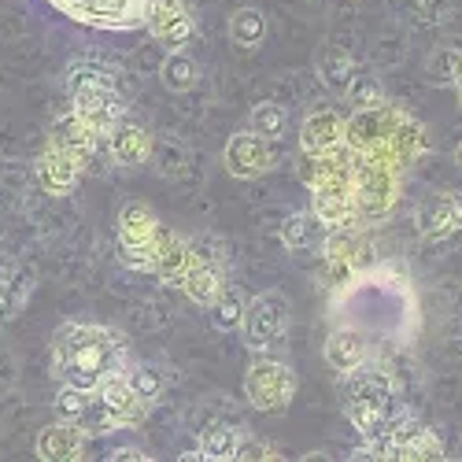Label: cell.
<instances>
[{
  "label": "cell",
  "instance_id": "6da1fadb",
  "mask_svg": "<svg viewBox=\"0 0 462 462\" xmlns=\"http://www.w3.org/2000/svg\"><path fill=\"white\" fill-rule=\"evenodd\" d=\"M130 366L126 337L119 329L93 326V322H67L52 337V370L63 384L97 393V384Z\"/></svg>",
  "mask_w": 462,
  "mask_h": 462
},
{
  "label": "cell",
  "instance_id": "7a4b0ae2",
  "mask_svg": "<svg viewBox=\"0 0 462 462\" xmlns=\"http://www.w3.org/2000/svg\"><path fill=\"white\" fill-rule=\"evenodd\" d=\"M337 393H340L344 414H348V421L363 440L381 433L384 421L396 414V377L370 359L348 374H340Z\"/></svg>",
  "mask_w": 462,
  "mask_h": 462
},
{
  "label": "cell",
  "instance_id": "3957f363",
  "mask_svg": "<svg viewBox=\"0 0 462 462\" xmlns=\"http://www.w3.org/2000/svg\"><path fill=\"white\" fill-rule=\"evenodd\" d=\"M67 97H70L74 111L86 115L93 126H100V134H107L126 115V100H123L119 82H115V70L97 60H79L70 67Z\"/></svg>",
  "mask_w": 462,
  "mask_h": 462
},
{
  "label": "cell",
  "instance_id": "277c9868",
  "mask_svg": "<svg viewBox=\"0 0 462 462\" xmlns=\"http://www.w3.org/2000/svg\"><path fill=\"white\" fill-rule=\"evenodd\" d=\"M352 189H356V204H359L363 222L384 218L400 200V167L381 156H356Z\"/></svg>",
  "mask_w": 462,
  "mask_h": 462
},
{
  "label": "cell",
  "instance_id": "5b68a950",
  "mask_svg": "<svg viewBox=\"0 0 462 462\" xmlns=\"http://www.w3.org/2000/svg\"><path fill=\"white\" fill-rule=\"evenodd\" d=\"M245 396L255 411H282L296 396V374L285 359L255 356L245 374Z\"/></svg>",
  "mask_w": 462,
  "mask_h": 462
},
{
  "label": "cell",
  "instance_id": "8992f818",
  "mask_svg": "<svg viewBox=\"0 0 462 462\" xmlns=\"http://www.w3.org/2000/svg\"><path fill=\"white\" fill-rule=\"evenodd\" d=\"M285 329H289V300L278 289H266L248 300L241 319V337L252 352H271L285 337Z\"/></svg>",
  "mask_w": 462,
  "mask_h": 462
},
{
  "label": "cell",
  "instance_id": "52a82bcc",
  "mask_svg": "<svg viewBox=\"0 0 462 462\" xmlns=\"http://www.w3.org/2000/svg\"><path fill=\"white\" fill-rule=\"evenodd\" d=\"M160 234H163V226H160L156 211L141 200L126 204L119 211V252H123L126 266L152 274V252H156Z\"/></svg>",
  "mask_w": 462,
  "mask_h": 462
},
{
  "label": "cell",
  "instance_id": "ba28073f",
  "mask_svg": "<svg viewBox=\"0 0 462 462\" xmlns=\"http://www.w3.org/2000/svg\"><path fill=\"white\" fill-rule=\"evenodd\" d=\"M70 19L100 30H130L144 15V0H52Z\"/></svg>",
  "mask_w": 462,
  "mask_h": 462
},
{
  "label": "cell",
  "instance_id": "9c48e42d",
  "mask_svg": "<svg viewBox=\"0 0 462 462\" xmlns=\"http://www.w3.org/2000/svg\"><path fill=\"white\" fill-rule=\"evenodd\" d=\"M222 163H226V171L234 174V178L252 181V178L271 174L278 167V156H274V144L266 141V137H259L252 130H241V134H234V137L226 141Z\"/></svg>",
  "mask_w": 462,
  "mask_h": 462
},
{
  "label": "cell",
  "instance_id": "30bf717a",
  "mask_svg": "<svg viewBox=\"0 0 462 462\" xmlns=\"http://www.w3.org/2000/svg\"><path fill=\"white\" fill-rule=\"evenodd\" d=\"M141 26L171 52H178L192 42V15L181 0H144Z\"/></svg>",
  "mask_w": 462,
  "mask_h": 462
},
{
  "label": "cell",
  "instance_id": "8fae6325",
  "mask_svg": "<svg viewBox=\"0 0 462 462\" xmlns=\"http://www.w3.org/2000/svg\"><path fill=\"white\" fill-rule=\"evenodd\" d=\"M100 126H93L86 115H79V111H67V115H60V119L52 123V130H49V144L52 148H60V152H67V156L79 163L82 171L97 160V152H100Z\"/></svg>",
  "mask_w": 462,
  "mask_h": 462
},
{
  "label": "cell",
  "instance_id": "7c38bea8",
  "mask_svg": "<svg viewBox=\"0 0 462 462\" xmlns=\"http://www.w3.org/2000/svg\"><path fill=\"white\" fill-rule=\"evenodd\" d=\"M93 396L104 403V411H107L115 421H119V430H137L141 421H144V414H148V403L137 396V389H134V381H130L126 370L107 374V377L97 384Z\"/></svg>",
  "mask_w": 462,
  "mask_h": 462
},
{
  "label": "cell",
  "instance_id": "4fadbf2b",
  "mask_svg": "<svg viewBox=\"0 0 462 462\" xmlns=\"http://www.w3.org/2000/svg\"><path fill=\"white\" fill-rule=\"evenodd\" d=\"M389 126H393V104L356 107V115L344 123V144H348L356 156H377L384 141H389Z\"/></svg>",
  "mask_w": 462,
  "mask_h": 462
},
{
  "label": "cell",
  "instance_id": "5bb4252c",
  "mask_svg": "<svg viewBox=\"0 0 462 462\" xmlns=\"http://www.w3.org/2000/svg\"><path fill=\"white\" fill-rule=\"evenodd\" d=\"M414 226L426 241H444L462 229V197L458 192H433L418 204Z\"/></svg>",
  "mask_w": 462,
  "mask_h": 462
},
{
  "label": "cell",
  "instance_id": "9a60e30c",
  "mask_svg": "<svg viewBox=\"0 0 462 462\" xmlns=\"http://www.w3.org/2000/svg\"><path fill=\"white\" fill-rule=\"evenodd\" d=\"M86 448H89V430L82 421H67V418H56L52 426H45L37 433V458L45 462H74V458H86Z\"/></svg>",
  "mask_w": 462,
  "mask_h": 462
},
{
  "label": "cell",
  "instance_id": "2e32d148",
  "mask_svg": "<svg viewBox=\"0 0 462 462\" xmlns=\"http://www.w3.org/2000/svg\"><path fill=\"white\" fill-rule=\"evenodd\" d=\"M344 123L348 119L329 104L311 107L300 123V152H307V156H326V152L340 148L344 144Z\"/></svg>",
  "mask_w": 462,
  "mask_h": 462
},
{
  "label": "cell",
  "instance_id": "e0dca14e",
  "mask_svg": "<svg viewBox=\"0 0 462 462\" xmlns=\"http://www.w3.org/2000/svg\"><path fill=\"white\" fill-rule=\"evenodd\" d=\"M311 211L319 215V222H322L326 229L363 226L352 181H340V185H315V189H311Z\"/></svg>",
  "mask_w": 462,
  "mask_h": 462
},
{
  "label": "cell",
  "instance_id": "ac0fdd59",
  "mask_svg": "<svg viewBox=\"0 0 462 462\" xmlns=\"http://www.w3.org/2000/svg\"><path fill=\"white\" fill-rule=\"evenodd\" d=\"M426 148H430L426 126H421L418 119H411L407 111H396V107H393L389 141H384V148L377 152V156H381V160H389V163H396V167L403 171V167H411Z\"/></svg>",
  "mask_w": 462,
  "mask_h": 462
},
{
  "label": "cell",
  "instance_id": "d6986e66",
  "mask_svg": "<svg viewBox=\"0 0 462 462\" xmlns=\"http://www.w3.org/2000/svg\"><path fill=\"white\" fill-rule=\"evenodd\" d=\"M192 259H197V252H192V241L181 237V234H171V229H163L160 241H156V252H152V274H156L163 285H181Z\"/></svg>",
  "mask_w": 462,
  "mask_h": 462
},
{
  "label": "cell",
  "instance_id": "ffe728a7",
  "mask_svg": "<svg viewBox=\"0 0 462 462\" xmlns=\"http://www.w3.org/2000/svg\"><path fill=\"white\" fill-rule=\"evenodd\" d=\"M104 141H107L111 160L119 167H144L148 156H152V134L141 123L126 119V115L104 134Z\"/></svg>",
  "mask_w": 462,
  "mask_h": 462
},
{
  "label": "cell",
  "instance_id": "44dd1931",
  "mask_svg": "<svg viewBox=\"0 0 462 462\" xmlns=\"http://www.w3.org/2000/svg\"><path fill=\"white\" fill-rule=\"evenodd\" d=\"M322 356H326L329 370L348 374V370H356V366H363V363L370 359V340H366V333H363L359 326L344 322V326H337V329L326 337Z\"/></svg>",
  "mask_w": 462,
  "mask_h": 462
},
{
  "label": "cell",
  "instance_id": "7402d4cb",
  "mask_svg": "<svg viewBox=\"0 0 462 462\" xmlns=\"http://www.w3.org/2000/svg\"><path fill=\"white\" fill-rule=\"evenodd\" d=\"M33 174H37V181H42V189L49 192V197H67V192H74V185H79L82 167L74 163L67 152H60V148L49 144L42 156H37Z\"/></svg>",
  "mask_w": 462,
  "mask_h": 462
},
{
  "label": "cell",
  "instance_id": "603a6c76",
  "mask_svg": "<svg viewBox=\"0 0 462 462\" xmlns=\"http://www.w3.org/2000/svg\"><path fill=\"white\" fill-rule=\"evenodd\" d=\"M322 237H326V226L319 222V215L307 208V211H292L285 222H282V245L285 252L292 255H303V252H315L322 248Z\"/></svg>",
  "mask_w": 462,
  "mask_h": 462
},
{
  "label": "cell",
  "instance_id": "cb8c5ba5",
  "mask_svg": "<svg viewBox=\"0 0 462 462\" xmlns=\"http://www.w3.org/2000/svg\"><path fill=\"white\" fill-rule=\"evenodd\" d=\"M356 74V60L352 52H344L340 45H322L319 49V79L329 93H344Z\"/></svg>",
  "mask_w": 462,
  "mask_h": 462
},
{
  "label": "cell",
  "instance_id": "d4e9b609",
  "mask_svg": "<svg viewBox=\"0 0 462 462\" xmlns=\"http://www.w3.org/2000/svg\"><path fill=\"white\" fill-rule=\"evenodd\" d=\"M30 292H33V278L19 274V266L0 259V322L12 319L15 311H23Z\"/></svg>",
  "mask_w": 462,
  "mask_h": 462
},
{
  "label": "cell",
  "instance_id": "484cf974",
  "mask_svg": "<svg viewBox=\"0 0 462 462\" xmlns=\"http://www.w3.org/2000/svg\"><path fill=\"white\" fill-rule=\"evenodd\" d=\"M160 82L171 89V93H189V89H197L200 86V67L192 56H185L181 49L171 52L163 63H160Z\"/></svg>",
  "mask_w": 462,
  "mask_h": 462
},
{
  "label": "cell",
  "instance_id": "4316f807",
  "mask_svg": "<svg viewBox=\"0 0 462 462\" xmlns=\"http://www.w3.org/2000/svg\"><path fill=\"white\" fill-rule=\"evenodd\" d=\"M241 437H245L241 430L226 426V421H215V426L204 430V437H200V458H208V462H229V458H237Z\"/></svg>",
  "mask_w": 462,
  "mask_h": 462
},
{
  "label": "cell",
  "instance_id": "83f0119b",
  "mask_svg": "<svg viewBox=\"0 0 462 462\" xmlns=\"http://www.w3.org/2000/svg\"><path fill=\"white\" fill-rule=\"evenodd\" d=\"M148 163L163 178H181L189 171V148L174 137H152V156Z\"/></svg>",
  "mask_w": 462,
  "mask_h": 462
},
{
  "label": "cell",
  "instance_id": "f1b7e54d",
  "mask_svg": "<svg viewBox=\"0 0 462 462\" xmlns=\"http://www.w3.org/2000/svg\"><path fill=\"white\" fill-rule=\"evenodd\" d=\"M248 130L274 144V141H282L285 130H289V111H285L278 100H263V104H255L252 115H248Z\"/></svg>",
  "mask_w": 462,
  "mask_h": 462
},
{
  "label": "cell",
  "instance_id": "f546056e",
  "mask_svg": "<svg viewBox=\"0 0 462 462\" xmlns=\"http://www.w3.org/2000/svg\"><path fill=\"white\" fill-rule=\"evenodd\" d=\"M245 307H248L245 292H241L237 285H226V289L218 292V300H215V303L208 307V315H211L215 329H241V319H245Z\"/></svg>",
  "mask_w": 462,
  "mask_h": 462
},
{
  "label": "cell",
  "instance_id": "4dcf8cb0",
  "mask_svg": "<svg viewBox=\"0 0 462 462\" xmlns=\"http://www.w3.org/2000/svg\"><path fill=\"white\" fill-rule=\"evenodd\" d=\"M229 37H234L237 49H259L266 37V19L259 8H237L229 19Z\"/></svg>",
  "mask_w": 462,
  "mask_h": 462
},
{
  "label": "cell",
  "instance_id": "1f68e13d",
  "mask_svg": "<svg viewBox=\"0 0 462 462\" xmlns=\"http://www.w3.org/2000/svg\"><path fill=\"white\" fill-rule=\"evenodd\" d=\"M344 100H348L352 107H381V104H389V100H384L381 79L374 70H363V67H356L348 89H344Z\"/></svg>",
  "mask_w": 462,
  "mask_h": 462
},
{
  "label": "cell",
  "instance_id": "d6a6232c",
  "mask_svg": "<svg viewBox=\"0 0 462 462\" xmlns=\"http://www.w3.org/2000/svg\"><path fill=\"white\" fill-rule=\"evenodd\" d=\"M126 374H130V381H134V389H137V396L152 407L160 396H163V384H167V377H163V370L160 366H148V363H137V366H126Z\"/></svg>",
  "mask_w": 462,
  "mask_h": 462
},
{
  "label": "cell",
  "instance_id": "836d02e7",
  "mask_svg": "<svg viewBox=\"0 0 462 462\" xmlns=\"http://www.w3.org/2000/svg\"><path fill=\"white\" fill-rule=\"evenodd\" d=\"M89 403H93V393H86V389H74V384H63L52 407H56V418L82 421V418H86V411H89Z\"/></svg>",
  "mask_w": 462,
  "mask_h": 462
},
{
  "label": "cell",
  "instance_id": "e575fe53",
  "mask_svg": "<svg viewBox=\"0 0 462 462\" xmlns=\"http://www.w3.org/2000/svg\"><path fill=\"white\" fill-rule=\"evenodd\" d=\"M414 5L430 23H448L455 15V0H414Z\"/></svg>",
  "mask_w": 462,
  "mask_h": 462
},
{
  "label": "cell",
  "instance_id": "d590c367",
  "mask_svg": "<svg viewBox=\"0 0 462 462\" xmlns=\"http://www.w3.org/2000/svg\"><path fill=\"white\" fill-rule=\"evenodd\" d=\"M237 458H245V462H252V458H278V448L263 444V440H255V437H241Z\"/></svg>",
  "mask_w": 462,
  "mask_h": 462
},
{
  "label": "cell",
  "instance_id": "8d00e7d4",
  "mask_svg": "<svg viewBox=\"0 0 462 462\" xmlns=\"http://www.w3.org/2000/svg\"><path fill=\"white\" fill-rule=\"evenodd\" d=\"M448 70H451V86H455V89H458V97H462V49H458V52H451Z\"/></svg>",
  "mask_w": 462,
  "mask_h": 462
},
{
  "label": "cell",
  "instance_id": "74e56055",
  "mask_svg": "<svg viewBox=\"0 0 462 462\" xmlns=\"http://www.w3.org/2000/svg\"><path fill=\"white\" fill-rule=\"evenodd\" d=\"M107 458H148L144 451H137V448H119V451H111Z\"/></svg>",
  "mask_w": 462,
  "mask_h": 462
},
{
  "label": "cell",
  "instance_id": "f35d334b",
  "mask_svg": "<svg viewBox=\"0 0 462 462\" xmlns=\"http://www.w3.org/2000/svg\"><path fill=\"white\" fill-rule=\"evenodd\" d=\"M455 167H458V171H462V144H458V148H455Z\"/></svg>",
  "mask_w": 462,
  "mask_h": 462
}]
</instances>
